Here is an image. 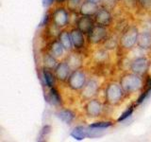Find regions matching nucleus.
Returning a JSON list of instances; mask_svg holds the SVG:
<instances>
[{
	"label": "nucleus",
	"mask_w": 151,
	"mask_h": 142,
	"mask_svg": "<svg viewBox=\"0 0 151 142\" xmlns=\"http://www.w3.org/2000/svg\"><path fill=\"white\" fill-rule=\"evenodd\" d=\"M94 26H96L94 19H93L92 16L88 15H81L78 18L77 22H76V28H78L84 34H88L93 30Z\"/></svg>",
	"instance_id": "10"
},
{
	"label": "nucleus",
	"mask_w": 151,
	"mask_h": 142,
	"mask_svg": "<svg viewBox=\"0 0 151 142\" xmlns=\"http://www.w3.org/2000/svg\"><path fill=\"white\" fill-rule=\"evenodd\" d=\"M46 101L52 104V105H60L63 103L60 95L55 87L50 88L48 95L46 96Z\"/></svg>",
	"instance_id": "21"
},
{
	"label": "nucleus",
	"mask_w": 151,
	"mask_h": 142,
	"mask_svg": "<svg viewBox=\"0 0 151 142\" xmlns=\"http://www.w3.org/2000/svg\"><path fill=\"white\" fill-rule=\"evenodd\" d=\"M121 86L126 94L134 93L143 88V80L140 75H137L133 72L127 73L123 75L120 79Z\"/></svg>",
	"instance_id": "1"
},
{
	"label": "nucleus",
	"mask_w": 151,
	"mask_h": 142,
	"mask_svg": "<svg viewBox=\"0 0 151 142\" xmlns=\"http://www.w3.org/2000/svg\"><path fill=\"white\" fill-rule=\"evenodd\" d=\"M98 9H99L98 4L84 0L79 6V13L81 15L94 16V14L97 12Z\"/></svg>",
	"instance_id": "14"
},
{
	"label": "nucleus",
	"mask_w": 151,
	"mask_h": 142,
	"mask_svg": "<svg viewBox=\"0 0 151 142\" xmlns=\"http://www.w3.org/2000/svg\"><path fill=\"white\" fill-rule=\"evenodd\" d=\"M86 1H90V2H93V3H96L99 4L102 2V0H86Z\"/></svg>",
	"instance_id": "31"
},
{
	"label": "nucleus",
	"mask_w": 151,
	"mask_h": 142,
	"mask_svg": "<svg viewBox=\"0 0 151 142\" xmlns=\"http://www.w3.org/2000/svg\"><path fill=\"white\" fill-rule=\"evenodd\" d=\"M59 41L61 43V45L63 46L64 49L70 51L73 49V43L72 39H71V35H70V31L68 30H61L59 33V37H58Z\"/></svg>",
	"instance_id": "18"
},
{
	"label": "nucleus",
	"mask_w": 151,
	"mask_h": 142,
	"mask_svg": "<svg viewBox=\"0 0 151 142\" xmlns=\"http://www.w3.org/2000/svg\"><path fill=\"white\" fill-rule=\"evenodd\" d=\"M54 2H56V0H42V6L45 8H48L51 5H53Z\"/></svg>",
	"instance_id": "30"
},
{
	"label": "nucleus",
	"mask_w": 151,
	"mask_h": 142,
	"mask_svg": "<svg viewBox=\"0 0 151 142\" xmlns=\"http://www.w3.org/2000/svg\"><path fill=\"white\" fill-rule=\"evenodd\" d=\"M42 79L44 80V83L46 87L48 88H52L54 87L55 85V82H56V75L54 72H52V69L47 68V67H44L42 71Z\"/></svg>",
	"instance_id": "15"
},
{
	"label": "nucleus",
	"mask_w": 151,
	"mask_h": 142,
	"mask_svg": "<svg viewBox=\"0 0 151 142\" xmlns=\"http://www.w3.org/2000/svg\"><path fill=\"white\" fill-rule=\"evenodd\" d=\"M137 2L140 5V7L145 11L151 9V0H137Z\"/></svg>",
	"instance_id": "27"
},
{
	"label": "nucleus",
	"mask_w": 151,
	"mask_h": 142,
	"mask_svg": "<svg viewBox=\"0 0 151 142\" xmlns=\"http://www.w3.org/2000/svg\"><path fill=\"white\" fill-rule=\"evenodd\" d=\"M68 1H69L70 6L73 8H77L80 6V4L82 3V0H68Z\"/></svg>",
	"instance_id": "29"
},
{
	"label": "nucleus",
	"mask_w": 151,
	"mask_h": 142,
	"mask_svg": "<svg viewBox=\"0 0 151 142\" xmlns=\"http://www.w3.org/2000/svg\"><path fill=\"white\" fill-rule=\"evenodd\" d=\"M64 47L63 46L61 45V43L58 40H54L53 42L50 44V46H49V52L53 55L54 57H56L57 59L58 58H60V57L63 56V53H64Z\"/></svg>",
	"instance_id": "20"
},
{
	"label": "nucleus",
	"mask_w": 151,
	"mask_h": 142,
	"mask_svg": "<svg viewBox=\"0 0 151 142\" xmlns=\"http://www.w3.org/2000/svg\"><path fill=\"white\" fill-rule=\"evenodd\" d=\"M133 111H134V105H131V106H129V107H127L126 110L122 113V115L118 117V120H117V121L118 122H121V121H124V120H126L127 118H129L131 115H132V113H133Z\"/></svg>",
	"instance_id": "26"
},
{
	"label": "nucleus",
	"mask_w": 151,
	"mask_h": 142,
	"mask_svg": "<svg viewBox=\"0 0 151 142\" xmlns=\"http://www.w3.org/2000/svg\"><path fill=\"white\" fill-rule=\"evenodd\" d=\"M98 91V83L96 80H89L81 89V96L85 99H92Z\"/></svg>",
	"instance_id": "13"
},
{
	"label": "nucleus",
	"mask_w": 151,
	"mask_h": 142,
	"mask_svg": "<svg viewBox=\"0 0 151 142\" xmlns=\"http://www.w3.org/2000/svg\"><path fill=\"white\" fill-rule=\"evenodd\" d=\"M88 41L93 45H98L107 41L108 30L107 28L96 25L93 30L88 33Z\"/></svg>",
	"instance_id": "6"
},
{
	"label": "nucleus",
	"mask_w": 151,
	"mask_h": 142,
	"mask_svg": "<svg viewBox=\"0 0 151 142\" xmlns=\"http://www.w3.org/2000/svg\"><path fill=\"white\" fill-rule=\"evenodd\" d=\"M66 1H67V0H56V3H58V4H63Z\"/></svg>",
	"instance_id": "32"
},
{
	"label": "nucleus",
	"mask_w": 151,
	"mask_h": 142,
	"mask_svg": "<svg viewBox=\"0 0 151 142\" xmlns=\"http://www.w3.org/2000/svg\"><path fill=\"white\" fill-rule=\"evenodd\" d=\"M44 64H45V67L50 68V69H55V67L58 64L57 63V58L52 55L50 52L49 53H46L44 57Z\"/></svg>",
	"instance_id": "22"
},
{
	"label": "nucleus",
	"mask_w": 151,
	"mask_h": 142,
	"mask_svg": "<svg viewBox=\"0 0 151 142\" xmlns=\"http://www.w3.org/2000/svg\"><path fill=\"white\" fill-rule=\"evenodd\" d=\"M116 1H121V0H116Z\"/></svg>",
	"instance_id": "33"
},
{
	"label": "nucleus",
	"mask_w": 151,
	"mask_h": 142,
	"mask_svg": "<svg viewBox=\"0 0 151 142\" xmlns=\"http://www.w3.org/2000/svg\"><path fill=\"white\" fill-rule=\"evenodd\" d=\"M51 21L55 27L59 28H63L69 23V13L63 7L57 8L52 12Z\"/></svg>",
	"instance_id": "5"
},
{
	"label": "nucleus",
	"mask_w": 151,
	"mask_h": 142,
	"mask_svg": "<svg viewBox=\"0 0 151 142\" xmlns=\"http://www.w3.org/2000/svg\"><path fill=\"white\" fill-rule=\"evenodd\" d=\"M72 68L67 64V62H60L54 69V73L56 75L57 80L60 82H67L71 73H72Z\"/></svg>",
	"instance_id": "11"
},
{
	"label": "nucleus",
	"mask_w": 151,
	"mask_h": 142,
	"mask_svg": "<svg viewBox=\"0 0 151 142\" xmlns=\"http://www.w3.org/2000/svg\"><path fill=\"white\" fill-rule=\"evenodd\" d=\"M125 94L120 83H110L105 88V101L111 105H116L122 101Z\"/></svg>",
	"instance_id": "2"
},
{
	"label": "nucleus",
	"mask_w": 151,
	"mask_h": 142,
	"mask_svg": "<svg viewBox=\"0 0 151 142\" xmlns=\"http://www.w3.org/2000/svg\"><path fill=\"white\" fill-rule=\"evenodd\" d=\"M70 35H71V39H72L74 49L77 50L82 49L85 46L84 33L82 31H80L78 28H75L70 30Z\"/></svg>",
	"instance_id": "12"
},
{
	"label": "nucleus",
	"mask_w": 151,
	"mask_h": 142,
	"mask_svg": "<svg viewBox=\"0 0 151 142\" xmlns=\"http://www.w3.org/2000/svg\"><path fill=\"white\" fill-rule=\"evenodd\" d=\"M113 125V123L111 121H97V122H93L92 123L90 127L92 128H97V129H102V130H105L110 128Z\"/></svg>",
	"instance_id": "25"
},
{
	"label": "nucleus",
	"mask_w": 151,
	"mask_h": 142,
	"mask_svg": "<svg viewBox=\"0 0 151 142\" xmlns=\"http://www.w3.org/2000/svg\"><path fill=\"white\" fill-rule=\"evenodd\" d=\"M50 20H51V15H50L48 12H47V13L45 14V16H44V18H42V22L40 24V26L41 27H45V26H47V25H48V23H49Z\"/></svg>",
	"instance_id": "28"
},
{
	"label": "nucleus",
	"mask_w": 151,
	"mask_h": 142,
	"mask_svg": "<svg viewBox=\"0 0 151 142\" xmlns=\"http://www.w3.org/2000/svg\"><path fill=\"white\" fill-rule=\"evenodd\" d=\"M66 62L70 65V67L72 68V70H77L79 67V65L81 64V60L78 58L77 54H71Z\"/></svg>",
	"instance_id": "23"
},
{
	"label": "nucleus",
	"mask_w": 151,
	"mask_h": 142,
	"mask_svg": "<svg viewBox=\"0 0 151 142\" xmlns=\"http://www.w3.org/2000/svg\"><path fill=\"white\" fill-rule=\"evenodd\" d=\"M71 136L78 141H81L89 136V128L85 126H77L71 132Z\"/></svg>",
	"instance_id": "17"
},
{
	"label": "nucleus",
	"mask_w": 151,
	"mask_h": 142,
	"mask_svg": "<svg viewBox=\"0 0 151 142\" xmlns=\"http://www.w3.org/2000/svg\"><path fill=\"white\" fill-rule=\"evenodd\" d=\"M93 17H94L93 19H94V21H96V25L105 27V28L110 27L112 23L111 13L110 11H109V9H107L105 7L99 8L97 12L94 14Z\"/></svg>",
	"instance_id": "9"
},
{
	"label": "nucleus",
	"mask_w": 151,
	"mask_h": 142,
	"mask_svg": "<svg viewBox=\"0 0 151 142\" xmlns=\"http://www.w3.org/2000/svg\"><path fill=\"white\" fill-rule=\"evenodd\" d=\"M51 132V127L49 125H45L42 128V130L40 131V134L38 135V141H45L46 138L48 137L49 134Z\"/></svg>",
	"instance_id": "24"
},
{
	"label": "nucleus",
	"mask_w": 151,
	"mask_h": 142,
	"mask_svg": "<svg viewBox=\"0 0 151 142\" xmlns=\"http://www.w3.org/2000/svg\"><path fill=\"white\" fill-rule=\"evenodd\" d=\"M150 66V62L146 57H138L130 64V71L137 75H145Z\"/></svg>",
	"instance_id": "7"
},
{
	"label": "nucleus",
	"mask_w": 151,
	"mask_h": 142,
	"mask_svg": "<svg viewBox=\"0 0 151 142\" xmlns=\"http://www.w3.org/2000/svg\"><path fill=\"white\" fill-rule=\"evenodd\" d=\"M87 83L86 75L83 71H80L78 69L73 70L71 73L69 79L67 80V84L68 86L74 90V91H79L81 90L84 85Z\"/></svg>",
	"instance_id": "4"
},
{
	"label": "nucleus",
	"mask_w": 151,
	"mask_h": 142,
	"mask_svg": "<svg viewBox=\"0 0 151 142\" xmlns=\"http://www.w3.org/2000/svg\"><path fill=\"white\" fill-rule=\"evenodd\" d=\"M137 46L141 49L148 50L151 49V34L149 32H142L138 36Z\"/></svg>",
	"instance_id": "16"
},
{
	"label": "nucleus",
	"mask_w": 151,
	"mask_h": 142,
	"mask_svg": "<svg viewBox=\"0 0 151 142\" xmlns=\"http://www.w3.org/2000/svg\"><path fill=\"white\" fill-rule=\"evenodd\" d=\"M139 30L137 27L131 26L129 27L124 32L122 33V36L120 38V46L124 49H130L137 45V40L139 36Z\"/></svg>",
	"instance_id": "3"
},
{
	"label": "nucleus",
	"mask_w": 151,
	"mask_h": 142,
	"mask_svg": "<svg viewBox=\"0 0 151 142\" xmlns=\"http://www.w3.org/2000/svg\"><path fill=\"white\" fill-rule=\"evenodd\" d=\"M103 110L102 103L96 99H90L84 105L85 114L89 117H97L101 115Z\"/></svg>",
	"instance_id": "8"
},
{
	"label": "nucleus",
	"mask_w": 151,
	"mask_h": 142,
	"mask_svg": "<svg viewBox=\"0 0 151 142\" xmlns=\"http://www.w3.org/2000/svg\"><path fill=\"white\" fill-rule=\"evenodd\" d=\"M56 116L58 117L61 121L64 122L65 124H71L76 118V114L72 110H70V109H63V110H60L56 114Z\"/></svg>",
	"instance_id": "19"
}]
</instances>
